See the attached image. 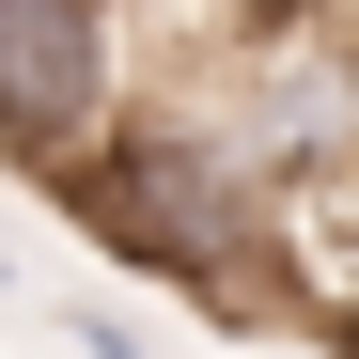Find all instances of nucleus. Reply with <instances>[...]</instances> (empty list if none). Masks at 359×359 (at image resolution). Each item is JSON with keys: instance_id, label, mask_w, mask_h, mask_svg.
<instances>
[{"instance_id": "obj_4", "label": "nucleus", "mask_w": 359, "mask_h": 359, "mask_svg": "<svg viewBox=\"0 0 359 359\" xmlns=\"http://www.w3.org/2000/svg\"><path fill=\"white\" fill-rule=\"evenodd\" d=\"M0 281H16V234H0Z\"/></svg>"}, {"instance_id": "obj_1", "label": "nucleus", "mask_w": 359, "mask_h": 359, "mask_svg": "<svg viewBox=\"0 0 359 359\" xmlns=\"http://www.w3.org/2000/svg\"><path fill=\"white\" fill-rule=\"evenodd\" d=\"M47 203H63L109 266L188 281V313H219V328H266V313H281V203H266L250 172H234L188 109H172V94L126 109V126H109Z\"/></svg>"}, {"instance_id": "obj_3", "label": "nucleus", "mask_w": 359, "mask_h": 359, "mask_svg": "<svg viewBox=\"0 0 359 359\" xmlns=\"http://www.w3.org/2000/svg\"><path fill=\"white\" fill-rule=\"evenodd\" d=\"M63 344H79V359H172L141 313H63Z\"/></svg>"}, {"instance_id": "obj_2", "label": "nucleus", "mask_w": 359, "mask_h": 359, "mask_svg": "<svg viewBox=\"0 0 359 359\" xmlns=\"http://www.w3.org/2000/svg\"><path fill=\"white\" fill-rule=\"evenodd\" d=\"M126 0H0V156L16 172H63L126 126Z\"/></svg>"}]
</instances>
